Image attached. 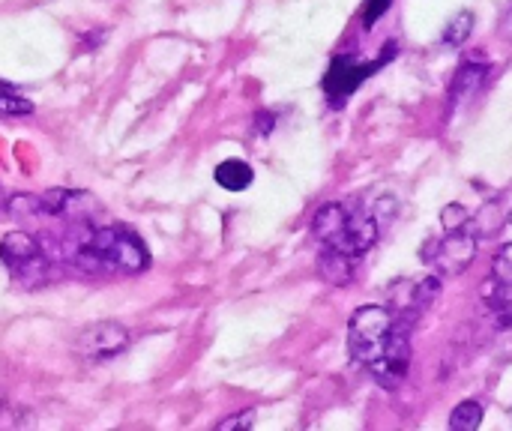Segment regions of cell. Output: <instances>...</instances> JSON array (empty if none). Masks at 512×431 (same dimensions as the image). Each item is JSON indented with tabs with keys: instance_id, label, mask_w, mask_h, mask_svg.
I'll return each mask as SVG.
<instances>
[{
	"instance_id": "obj_3",
	"label": "cell",
	"mask_w": 512,
	"mask_h": 431,
	"mask_svg": "<svg viewBox=\"0 0 512 431\" xmlns=\"http://www.w3.org/2000/svg\"><path fill=\"white\" fill-rule=\"evenodd\" d=\"M75 264L87 273H123L135 276L150 267L147 246L126 228H99L75 246Z\"/></svg>"
},
{
	"instance_id": "obj_15",
	"label": "cell",
	"mask_w": 512,
	"mask_h": 431,
	"mask_svg": "<svg viewBox=\"0 0 512 431\" xmlns=\"http://www.w3.org/2000/svg\"><path fill=\"white\" fill-rule=\"evenodd\" d=\"M393 6V0H366V9H363V24L366 27H372V24H378L384 15H387V9Z\"/></svg>"
},
{
	"instance_id": "obj_21",
	"label": "cell",
	"mask_w": 512,
	"mask_h": 431,
	"mask_svg": "<svg viewBox=\"0 0 512 431\" xmlns=\"http://www.w3.org/2000/svg\"><path fill=\"white\" fill-rule=\"evenodd\" d=\"M0 405H3V402H0ZM0 411H3V408H0Z\"/></svg>"
},
{
	"instance_id": "obj_13",
	"label": "cell",
	"mask_w": 512,
	"mask_h": 431,
	"mask_svg": "<svg viewBox=\"0 0 512 431\" xmlns=\"http://www.w3.org/2000/svg\"><path fill=\"white\" fill-rule=\"evenodd\" d=\"M471 27H474V15L471 12H462V15H456L453 21H450V27L444 30V45H450V48H459V45H465V39L471 36Z\"/></svg>"
},
{
	"instance_id": "obj_7",
	"label": "cell",
	"mask_w": 512,
	"mask_h": 431,
	"mask_svg": "<svg viewBox=\"0 0 512 431\" xmlns=\"http://www.w3.org/2000/svg\"><path fill=\"white\" fill-rule=\"evenodd\" d=\"M0 261L12 276H24L30 267L42 264V246L36 237H30L24 231H9L0 240Z\"/></svg>"
},
{
	"instance_id": "obj_6",
	"label": "cell",
	"mask_w": 512,
	"mask_h": 431,
	"mask_svg": "<svg viewBox=\"0 0 512 431\" xmlns=\"http://www.w3.org/2000/svg\"><path fill=\"white\" fill-rule=\"evenodd\" d=\"M129 330L117 321H99V324H90L78 333L75 339V351L90 360V363H105V360H114L117 354H123L129 348Z\"/></svg>"
},
{
	"instance_id": "obj_17",
	"label": "cell",
	"mask_w": 512,
	"mask_h": 431,
	"mask_svg": "<svg viewBox=\"0 0 512 431\" xmlns=\"http://www.w3.org/2000/svg\"><path fill=\"white\" fill-rule=\"evenodd\" d=\"M492 276L501 279V282H512V246H504V249L498 252Z\"/></svg>"
},
{
	"instance_id": "obj_18",
	"label": "cell",
	"mask_w": 512,
	"mask_h": 431,
	"mask_svg": "<svg viewBox=\"0 0 512 431\" xmlns=\"http://www.w3.org/2000/svg\"><path fill=\"white\" fill-rule=\"evenodd\" d=\"M252 423H255V411H246V414H234V417L222 420V423H219V429H222V431L252 429Z\"/></svg>"
},
{
	"instance_id": "obj_5",
	"label": "cell",
	"mask_w": 512,
	"mask_h": 431,
	"mask_svg": "<svg viewBox=\"0 0 512 431\" xmlns=\"http://www.w3.org/2000/svg\"><path fill=\"white\" fill-rule=\"evenodd\" d=\"M477 258V234L468 228H453L447 231L444 240H435L423 249V261L432 264L441 276H459L471 267Z\"/></svg>"
},
{
	"instance_id": "obj_2",
	"label": "cell",
	"mask_w": 512,
	"mask_h": 431,
	"mask_svg": "<svg viewBox=\"0 0 512 431\" xmlns=\"http://www.w3.org/2000/svg\"><path fill=\"white\" fill-rule=\"evenodd\" d=\"M312 234L324 249L360 258L378 240V216L357 201H333L315 210Z\"/></svg>"
},
{
	"instance_id": "obj_14",
	"label": "cell",
	"mask_w": 512,
	"mask_h": 431,
	"mask_svg": "<svg viewBox=\"0 0 512 431\" xmlns=\"http://www.w3.org/2000/svg\"><path fill=\"white\" fill-rule=\"evenodd\" d=\"M30 111H33V102L30 99L18 96L15 90H9V87L0 84V117H24Z\"/></svg>"
},
{
	"instance_id": "obj_20",
	"label": "cell",
	"mask_w": 512,
	"mask_h": 431,
	"mask_svg": "<svg viewBox=\"0 0 512 431\" xmlns=\"http://www.w3.org/2000/svg\"><path fill=\"white\" fill-rule=\"evenodd\" d=\"M507 222H510V225H512V210H510V216H507Z\"/></svg>"
},
{
	"instance_id": "obj_12",
	"label": "cell",
	"mask_w": 512,
	"mask_h": 431,
	"mask_svg": "<svg viewBox=\"0 0 512 431\" xmlns=\"http://www.w3.org/2000/svg\"><path fill=\"white\" fill-rule=\"evenodd\" d=\"M483 423V408L480 402H462L453 417H450V429L453 431H477Z\"/></svg>"
},
{
	"instance_id": "obj_16",
	"label": "cell",
	"mask_w": 512,
	"mask_h": 431,
	"mask_svg": "<svg viewBox=\"0 0 512 431\" xmlns=\"http://www.w3.org/2000/svg\"><path fill=\"white\" fill-rule=\"evenodd\" d=\"M441 219H444V228H447V231H453V228H465V225H468V210H465V207H459V204H450V207H444Z\"/></svg>"
},
{
	"instance_id": "obj_10",
	"label": "cell",
	"mask_w": 512,
	"mask_h": 431,
	"mask_svg": "<svg viewBox=\"0 0 512 431\" xmlns=\"http://www.w3.org/2000/svg\"><path fill=\"white\" fill-rule=\"evenodd\" d=\"M483 300L492 309L495 321L501 327H512V282H501V279H489L483 285Z\"/></svg>"
},
{
	"instance_id": "obj_4",
	"label": "cell",
	"mask_w": 512,
	"mask_h": 431,
	"mask_svg": "<svg viewBox=\"0 0 512 431\" xmlns=\"http://www.w3.org/2000/svg\"><path fill=\"white\" fill-rule=\"evenodd\" d=\"M384 48H387V51H384L378 60H372V63H363V60L348 57V54L333 57L330 72L324 75V93H327V99H330L333 108H342L366 78H372L393 54H399V45H396V42H387Z\"/></svg>"
},
{
	"instance_id": "obj_19",
	"label": "cell",
	"mask_w": 512,
	"mask_h": 431,
	"mask_svg": "<svg viewBox=\"0 0 512 431\" xmlns=\"http://www.w3.org/2000/svg\"><path fill=\"white\" fill-rule=\"evenodd\" d=\"M504 36H510L512 39V9L507 12V18H504Z\"/></svg>"
},
{
	"instance_id": "obj_11",
	"label": "cell",
	"mask_w": 512,
	"mask_h": 431,
	"mask_svg": "<svg viewBox=\"0 0 512 431\" xmlns=\"http://www.w3.org/2000/svg\"><path fill=\"white\" fill-rule=\"evenodd\" d=\"M213 180H216L225 192H243V189L252 186L255 174H252V168H249L243 159H225L222 165H216Z\"/></svg>"
},
{
	"instance_id": "obj_9",
	"label": "cell",
	"mask_w": 512,
	"mask_h": 431,
	"mask_svg": "<svg viewBox=\"0 0 512 431\" xmlns=\"http://www.w3.org/2000/svg\"><path fill=\"white\" fill-rule=\"evenodd\" d=\"M354 267H357V258L345 255V252H336V249H324L321 258H318V273L324 282L330 285H345L354 279Z\"/></svg>"
},
{
	"instance_id": "obj_1",
	"label": "cell",
	"mask_w": 512,
	"mask_h": 431,
	"mask_svg": "<svg viewBox=\"0 0 512 431\" xmlns=\"http://www.w3.org/2000/svg\"><path fill=\"white\" fill-rule=\"evenodd\" d=\"M348 354L384 390H396L411 369V327L384 306H360L348 324Z\"/></svg>"
},
{
	"instance_id": "obj_8",
	"label": "cell",
	"mask_w": 512,
	"mask_h": 431,
	"mask_svg": "<svg viewBox=\"0 0 512 431\" xmlns=\"http://www.w3.org/2000/svg\"><path fill=\"white\" fill-rule=\"evenodd\" d=\"M489 72H492V69H489L486 63H477V60L462 63L459 72H456V81H453V87H450V105L456 108L459 102H465V99H471L474 93H480L483 84H486V78H489Z\"/></svg>"
}]
</instances>
